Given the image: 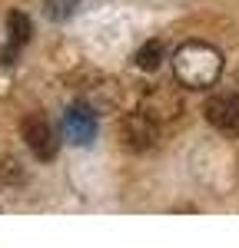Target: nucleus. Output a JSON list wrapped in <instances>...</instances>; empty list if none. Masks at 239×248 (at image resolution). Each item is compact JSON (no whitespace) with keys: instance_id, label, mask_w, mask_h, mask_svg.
<instances>
[{"instance_id":"obj_2","label":"nucleus","mask_w":239,"mask_h":248,"mask_svg":"<svg viewBox=\"0 0 239 248\" xmlns=\"http://www.w3.org/2000/svg\"><path fill=\"white\" fill-rule=\"evenodd\" d=\"M23 139H27V146H30V153L37 155V159H53L57 155V133H53V126L47 123V116H27L23 119Z\"/></svg>"},{"instance_id":"obj_1","label":"nucleus","mask_w":239,"mask_h":248,"mask_svg":"<svg viewBox=\"0 0 239 248\" xmlns=\"http://www.w3.org/2000/svg\"><path fill=\"white\" fill-rule=\"evenodd\" d=\"M173 73L186 90H206L213 86L222 73V53L209 43H183L173 57Z\"/></svg>"},{"instance_id":"obj_4","label":"nucleus","mask_w":239,"mask_h":248,"mask_svg":"<svg viewBox=\"0 0 239 248\" xmlns=\"http://www.w3.org/2000/svg\"><path fill=\"white\" fill-rule=\"evenodd\" d=\"M63 133L70 142H77V146H86V142H93V136H97V113L90 109V106H70L67 113H63Z\"/></svg>"},{"instance_id":"obj_7","label":"nucleus","mask_w":239,"mask_h":248,"mask_svg":"<svg viewBox=\"0 0 239 248\" xmlns=\"http://www.w3.org/2000/svg\"><path fill=\"white\" fill-rule=\"evenodd\" d=\"M163 53H166V46L159 43V40H150V43H143L137 53V66L139 70H156L159 63H163Z\"/></svg>"},{"instance_id":"obj_8","label":"nucleus","mask_w":239,"mask_h":248,"mask_svg":"<svg viewBox=\"0 0 239 248\" xmlns=\"http://www.w3.org/2000/svg\"><path fill=\"white\" fill-rule=\"evenodd\" d=\"M73 7H77V0H47V14L53 20H63L73 14Z\"/></svg>"},{"instance_id":"obj_6","label":"nucleus","mask_w":239,"mask_h":248,"mask_svg":"<svg viewBox=\"0 0 239 248\" xmlns=\"http://www.w3.org/2000/svg\"><path fill=\"white\" fill-rule=\"evenodd\" d=\"M7 27H10V53H17L20 46L30 40V17L14 10V14L7 17ZM10 53H7V57H10Z\"/></svg>"},{"instance_id":"obj_5","label":"nucleus","mask_w":239,"mask_h":248,"mask_svg":"<svg viewBox=\"0 0 239 248\" xmlns=\"http://www.w3.org/2000/svg\"><path fill=\"white\" fill-rule=\"evenodd\" d=\"M206 119L222 133L239 136V93H219L206 103Z\"/></svg>"},{"instance_id":"obj_3","label":"nucleus","mask_w":239,"mask_h":248,"mask_svg":"<svg viewBox=\"0 0 239 248\" xmlns=\"http://www.w3.org/2000/svg\"><path fill=\"white\" fill-rule=\"evenodd\" d=\"M120 133H123V142H126L130 149L143 153V149H150V146L156 142L159 126H156V119H153L150 113H130L126 119H123Z\"/></svg>"}]
</instances>
